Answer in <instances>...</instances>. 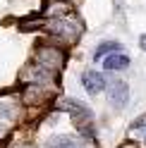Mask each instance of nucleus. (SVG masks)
<instances>
[{"instance_id": "nucleus-1", "label": "nucleus", "mask_w": 146, "mask_h": 148, "mask_svg": "<svg viewBox=\"0 0 146 148\" xmlns=\"http://www.w3.org/2000/svg\"><path fill=\"white\" fill-rule=\"evenodd\" d=\"M60 110H67V112L72 115V119H74V124L79 129H91V122H94V112L86 108V105H81L79 100H62L60 103Z\"/></svg>"}, {"instance_id": "nucleus-6", "label": "nucleus", "mask_w": 146, "mask_h": 148, "mask_svg": "<svg viewBox=\"0 0 146 148\" xmlns=\"http://www.w3.org/2000/svg\"><path fill=\"white\" fill-rule=\"evenodd\" d=\"M103 67L110 69V72H115V69H127V67H129V58L122 55V53H113V55H108V58H103Z\"/></svg>"}, {"instance_id": "nucleus-7", "label": "nucleus", "mask_w": 146, "mask_h": 148, "mask_svg": "<svg viewBox=\"0 0 146 148\" xmlns=\"http://www.w3.org/2000/svg\"><path fill=\"white\" fill-rule=\"evenodd\" d=\"M113 53H120V43H115V41H103V43H98V48H96V53H94V60L108 58V55H113Z\"/></svg>"}, {"instance_id": "nucleus-9", "label": "nucleus", "mask_w": 146, "mask_h": 148, "mask_svg": "<svg viewBox=\"0 0 146 148\" xmlns=\"http://www.w3.org/2000/svg\"><path fill=\"white\" fill-rule=\"evenodd\" d=\"M141 138H144V141H146V129H144V132H141Z\"/></svg>"}, {"instance_id": "nucleus-8", "label": "nucleus", "mask_w": 146, "mask_h": 148, "mask_svg": "<svg viewBox=\"0 0 146 148\" xmlns=\"http://www.w3.org/2000/svg\"><path fill=\"white\" fill-rule=\"evenodd\" d=\"M139 45H141V48L146 50V34H144V36H139Z\"/></svg>"}, {"instance_id": "nucleus-4", "label": "nucleus", "mask_w": 146, "mask_h": 148, "mask_svg": "<svg viewBox=\"0 0 146 148\" xmlns=\"http://www.w3.org/2000/svg\"><path fill=\"white\" fill-rule=\"evenodd\" d=\"M48 29H50L53 34L62 36V38H77V36H79V31H81V26H79V24H74V22H62V19H53V22L48 24Z\"/></svg>"}, {"instance_id": "nucleus-3", "label": "nucleus", "mask_w": 146, "mask_h": 148, "mask_svg": "<svg viewBox=\"0 0 146 148\" xmlns=\"http://www.w3.org/2000/svg\"><path fill=\"white\" fill-rule=\"evenodd\" d=\"M81 84H84L89 96H96V93H101V91L105 88V77L101 72H96V69H86L84 74H81Z\"/></svg>"}, {"instance_id": "nucleus-2", "label": "nucleus", "mask_w": 146, "mask_h": 148, "mask_svg": "<svg viewBox=\"0 0 146 148\" xmlns=\"http://www.w3.org/2000/svg\"><path fill=\"white\" fill-rule=\"evenodd\" d=\"M105 91H108V100L115 110H122L129 100V86L127 81H120V79H110L105 84Z\"/></svg>"}, {"instance_id": "nucleus-5", "label": "nucleus", "mask_w": 146, "mask_h": 148, "mask_svg": "<svg viewBox=\"0 0 146 148\" xmlns=\"http://www.w3.org/2000/svg\"><path fill=\"white\" fill-rule=\"evenodd\" d=\"M62 60H65V55H62L60 50H55V48H41L39 50V67H43V69H55V67H60L62 64Z\"/></svg>"}]
</instances>
